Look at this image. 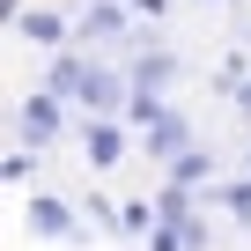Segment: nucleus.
Listing matches in <instances>:
<instances>
[{
    "label": "nucleus",
    "instance_id": "obj_1",
    "mask_svg": "<svg viewBox=\"0 0 251 251\" xmlns=\"http://www.w3.org/2000/svg\"><path fill=\"white\" fill-rule=\"evenodd\" d=\"M52 89H59V96H81L89 111H118V81H111L103 67H89V59H59V67H52Z\"/></svg>",
    "mask_w": 251,
    "mask_h": 251
},
{
    "label": "nucleus",
    "instance_id": "obj_2",
    "mask_svg": "<svg viewBox=\"0 0 251 251\" xmlns=\"http://www.w3.org/2000/svg\"><path fill=\"white\" fill-rule=\"evenodd\" d=\"M81 155H89L96 170H111V163L126 155V141H118V126H111V118H103V126H96V118L81 126Z\"/></svg>",
    "mask_w": 251,
    "mask_h": 251
},
{
    "label": "nucleus",
    "instance_id": "obj_3",
    "mask_svg": "<svg viewBox=\"0 0 251 251\" xmlns=\"http://www.w3.org/2000/svg\"><path fill=\"white\" fill-rule=\"evenodd\" d=\"M15 126H23V141H52V133H59V103H52V96H30V103L15 111Z\"/></svg>",
    "mask_w": 251,
    "mask_h": 251
},
{
    "label": "nucleus",
    "instance_id": "obj_4",
    "mask_svg": "<svg viewBox=\"0 0 251 251\" xmlns=\"http://www.w3.org/2000/svg\"><path fill=\"white\" fill-rule=\"evenodd\" d=\"M148 155H170V163L185 155V118L177 111H155L148 118Z\"/></svg>",
    "mask_w": 251,
    "mask_h": 251
},
{
    "label": "nucleus",
    "instance_id": "obj_5",
    "mask_svg": "<svg viewBox=\"0 0 251 251\" xmlns=\"http://www.w3.org/2000/svg\"><path fill=\"white\" fill-rule=\"evenodd\" d=\"M155 222H163V214H155L148 200H118V229H126V236H148Z\"/></svg>",
    "mask_w": 251,
    "mask_h": 251
},
{
    "label": "nucleus",
    "instance_id": "obj_6",
    "mask_svg": "<svg viewBox=\"0 0 251 251\" xmlns=\"http://www.w3.org/2000/svg\"><path fill=\"white\" fill-rule=\"evenodd\" d=\"M15 30H23L30 45H59V37H67V23H59V15H45V8H37V15H23Z\"/></svg>",
    "mask_w": 251,
    "mask_h": 251
},
{
    "label": "nucleus",
    "instance_id": "obj_7",
    "mask_svg": "<svg viewBox=\"0 0 251 251\" xmlns=\"http://www.w3.org/2000/svg\"><path fill=\"white\" fill-rule=\"evenodd\" d=\"M30 222H37V229H45V236H67V229H74V222H67V207H59V200H30Z\"/></svg>",
    "mask_w": 251,
    "mask_h": 251
},
{
    "label": "nucleus",
    "instance_id": "obj_8",
    "mask_svg": "<svg viewBox=\"0 0 251 251\" xmlns=\"http://www.w3.org/2000/svg\"><path fill=\"white\" fill-rule=\"evenodd\" d=\"M81 30H89V37H111V30H118V8H96V15L81 23Z\"/></svg>",
    "mask_w": 251,
    "mask_h": 251
},
{
    "label": "nucleus",
    "instance_id": "obj_9",
    "mask_svg": "<svg viewBox=\"0 0 251 251\" xmlns=\"http://www.w3.org/2000/svg\"><path fill=\"white\" fill-rule=\"evenodd\" d=\"M222 207H229L236 222H251V185H236V192H222Z\"/></svg>",
    "mask_w": 251,
    "mask_h": 251
},
{
    "label": "nucleus",
    "instance_id": "obj_10",
    "mask_svg": "<svg viewBox=\"0 0 251 251\" xmlns=\"http://www.w3.org/2000/svg\"><path fill=\"white\" fill-rule=\"evenodd\" d=\"M236 103H244V118H251V81H244V89H236Z\"/></svg>",
    "mask_w": 251,
    "mask_h": 251
}]
</instances>
